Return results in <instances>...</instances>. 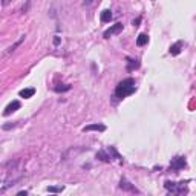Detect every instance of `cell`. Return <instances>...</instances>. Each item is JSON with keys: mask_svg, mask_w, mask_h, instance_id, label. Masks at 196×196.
<instances>
[{"mask_svg": "<svg viewBox=\"0 0 196 196\" xmlns=\"http://www.w3.org/2000/svg\"><path fill=\"white\" fill-rule=\"evenodd\" d=\"M69 89H71L69 84H58V86H55L57 92H66V90H69Z\"/></svg>", "mask_w": 196, "mask_h": 196, "instance_id": "4fadbf2b", "label": "cell"}, {"mask_svg": "<svg viewBox=\"0 0 196 196\" xmlns=\"http://www.w3.org/2000/svg\"><path fill=\"white\" fill-rule=\"evenodd\" d=\"M18 109H20V101L14 100V101H11L8 106L5 107V112H3V115H5V117H8V115H11L12 112H16V110H18Z\"/></svg>", "mask_w": 196, "mask_h": 196, "instance_id": "3957f363", "label": "cell"}, {"mask_svg": "<svg viewBox=\"0 0 196 196\" xmlns=\"http://www.w3.org/2000/svg\"><path fill=\"white\" fill-rule=\"evenodd\" d=\"M147 41H149L147 34H140L138 38H136V45H138V46H144V45H147Z\"/></svg>", "mask_w": 196, "mask_h": 196, "instance_id": "ba28073f", "label": "cell"}, {"mask_svg": "<svg viewBox=\"0 0 196 196\" xmlns=\"http://www.w3.org/2000/svg\"><path fill=\"white\" fill-rule=\"evenodd\" d=\"M120 187H121V189H124V190H130V192H135V193H138V190H136L135 187H132V185H130V184H129L127 181H124V179L121 181Z\"/></svg>", "mask_w": 196, "mask_h": 196, "instance_id": "30bf717a", "label": "cell"}, {"mask_svg": "<svg viewBox=\"0 0 196 196\" xmlns=\"http://www.w3.org/2000/svg\"><path fill=\"white\" fill-rule=\"evenodd\" d=\"M181 46H182V43H181V41L175 43L173 46H170V54H172V55H178V54L181 52Z\"/></svg>", "mask_w": 196, "mask_h": 196, "instance_id": "9c48e42d", "label": "cell"}, {"mask_svg": "<svg viewBox=\"0 0 196 196\" xmlns=\"http://www.w3.org/2000/svg\"><path fill=\"white\" fill-rule=\"evenodd\" d=\"M135 90H136L135 80H133V78H126V80L118 83V86H117V89H115V95H117L118 98H126V97L132 95Z\"/></svg>", "mask_w": 196, "mask_h": 196, "instance_id": "6da1fadb", "label": "cell"}, {"mask_svg": "<svg viewBox=\"0 0 196 196\" xmlns=\"http://www.w3.org/2000/svg\"><path fill=\"white\" fill-rule=\"evenodd\" d=\"M172 167H173L175 170L184 169V167H185V160H184L182 156H176V158H173V160H172Z\"/></svg>", "mask_w": 196, "mask_h": 196, "instance_id": "5b68a950", "label": "cell"}, {"mask_svg": "<svg viewBox=\"0 0 196 196\" xmlns=\"http://www.w3.org/2000/svg\"><path fill=\"white\" fill-rule=\"evenodd\" d=\"M110 18H112V11L110 9H104L101 12V20L103 22H110Z\"/></svg>", "mask_w": 196, "mask_h": 196, "instance_id": "8fae6325", "label": "cell"}, {"mask_svg": "<svg viewBox=\"0 0 196 196\" xmlns=\"http://www.w3.org/2000/svg\"><path fill=\"white\" fill-rule=\"evenodd\" d=\"M34 93H36V89H32V88H31V89H22L18 92V95H20L22 98H31Z\"/></svg>", "mask_w": 196, "mask_h": 196, "instance_id": "52a82bcc", "label": "cell"}, {"mask_svg": "<svg viewBox=\"0 0 196 196\" xmlns=\"http://www.w3.org/2000/svg\"><path fill=\"white\" fill-rule=\"evenodd\" d=\"M127 60H129V66H127V69H129V71H132L133 68H138V66H140L138 60H130V58H127Z\"/></svg>", "mask_w": 196, "mask_h": 196, "instance_id": "7c38bea8", "label": "cell"}, {"mask_svg": "<svg viewBox=\"0 0 196 196\" xmlns=\"http://www.w3.org/2000/svg\"><path fill=\"white\" fill-rule=\"evenodd\" d=\"M65 187L61 185V187H48V192H61Z\"/></svg>", "mask_w": 196, "mask_h": 196, "instance_id": "9a60e30c", "label": "cell"}, {"mask_svg": "<svg viewBox=\"0 0 196 196\" xmlns=\"http://www.w3.org/2000/svg\"><path fill=\"white\" fill-rule=\"evenodd\" d=\"M165 189L170 190V192H173V193H184V192H187L185 182H170V181H167L165 182Z\"/></svg>", "mask_w": 196, "mask_h": 196, "instance_id": "7a4b0ae2", "label": "cell"}, {"mask_svg": "<svg viewBox=\"0 0 196 196\" xmlns=\"http://www.w3.org/2000/svg\"><path fill=\"white\" fill-rule=\"evenodd\" d=\"M123 29V25L121 23H117V25H113V26H110L107 31H104V38H110V36H113V34H117V32H120Z\"/></svg>", "mask_w": 196, "mask_h": 196, "instance_id": "277c9868", "label": "cell"}, {"mask_svg": "<svg viewBox=\"0 0 196 196\" xmlns=\"http://www.w3.org/2000/svg\"><path fill=\"white\" fill-rule=\"evenodd\" d=\"M140 20H141V18H136V20H133V25H135V26H136V25H138V23H140Z\"/></svg>", "mask_w": 196, "mask_h": 196, "instance_id": "e0dca14e", "label": "cell"}, {"mask_svg": "<svg viewBox=\"0 0 196 196\" xmlns=\"http://www.w3.org/2000/svg\"><path fill=\"white\" fill-rule=\"evenodd\" d=\"M93 2H95V0H84V2H83V6H90Z\"/></svg>", "mask_w": 196, "mask_h": 196, "instance_id": "2e32d148", "label": "cell"}, {"mask_svg": "<svg viewBox=\"0 0 196 196\" xmlns=\"http://www.w3.org/2000/svg\"><path fill=\"white\" fill-rule=\"evenodd\" d=\"M97 156H98V158H101V161H110V158L107 156L104 152H100V153H97Z\"/></svg>", "mask_w": 196, "mask_h": 196, "instance_id": "5bb4252c", "label": "cell"}, {"mask_svg": "<svg viewBox=\"0 0 196 196\" xmlns=\"http://www.w3.org/2000/svg\"><path fill=\"white\" fill-rule=\"evenodd\" d=\"M8 3V0H3V5H6Z\"/></svg>", "mask_w": 196, "mask_h": 196, "instance_id": "ac0fdd59", "label": "cell"}, {"mask_svg": "<svg viewBox=\"0 0 196 196\" xmlns=\"http://www.w3.org/2000/svg\"><path fill=\"white\" fill-rule=\"evenodd\" d=\"M89 130H98V132H104L106 130V126L103 124H89L84 127V132H89Z\"/></svg>", "mask_w": 196, "mask_h": 196, "instance_id": "8992f818", "label": "cell"}]
</instances>
